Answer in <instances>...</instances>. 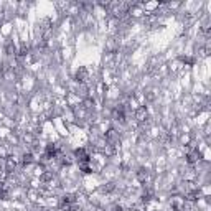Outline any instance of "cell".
<instances>
[{
  "label": "cell",
  "instance_id": "obj_4",
  "mask_svg": "<svg viewBox=\"0 0 211 211\" xmlns=\"http://www.w3.org/2000/svg\"><path fill=\"white\" fill-rule=\"evenodd\" d=\"M31 162H33V157L31 155H25L23 157V163H31Z\"/></svg>",
  "mask_w": 211,
  "mask_h": 211
},
{
  "label": "cell",
  "instance_id": "obj_1",
  "mask_svg": "<svg viewBox=\"0 0 211 211\" xmlns=\"http://www.w3.org/2000/svg\"><path fill=\"white\" fill-rule=\"evenodd\" d=\"M58 155V147L56 145H53V144H50L48 147H46V150H45V158H53V157H56Z\"/></svg>",
  "mask_w": 211,
  "mask_h": 211
},
{
  "label": "cell",
  "instance_id": "obj_2",
  "mask_svg": "<svg viewBox=\"0 0 211 211\" xmlns=\"http://www.w3.org/2000/svg\"><path fill=\"white\" fill-rule=\"evenodd\" d=\"M86 76H87V71L84 68H81L78 73H76V81H79V82H82V81H86Z\"/></svg>",
  "mask_w": 211,
  "mask_h": 211
},
{
  "label": "cell",
  "instance_id": "obj_3",
  "mask_svg": "<svg viewBox=\"0 0 211 211\" xmlns=\"http://www.w3.org/2000/svg\"><path fill=\"white\" fill-rule=\"evenodd\" d=\"M145 116H147L145 107H140V109L137 111V119H139V120H144V119H145Z\"/></svg>",
  "mask_w": 211,
  "mask_h": 211
}]
</instances>
